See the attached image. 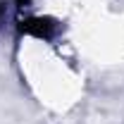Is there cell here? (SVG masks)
Masks as SVG:
<instances>
[{"label":"cell","instance_id":"obj_2","mask_svg":"<svg viewBox=\"0 0 124 124\" xmlns=\"http://www.w3.org/2000/svg\"><path fill=\"white\" fill-rule=\"evenodd\" d=\"M0 17H2V5H0Z\"/></svg>","mask_w":124,"mask_h":124},{"label":"cell","instance_id":"obj_1","mask_svg":"<svg viewBox=\"0 0 124 124\" xmlns=\"http://www.w3.org/2000/svg\"><path fill=\"white\" fill-rule=\"evenodd\" d=\"M22 29L26 31V33L38 36V38H50L53 31H55V24L48 22V19H29L26 24H22Z\"/></svg>","mask_w":124,"mask_h":124}]
</instances>
